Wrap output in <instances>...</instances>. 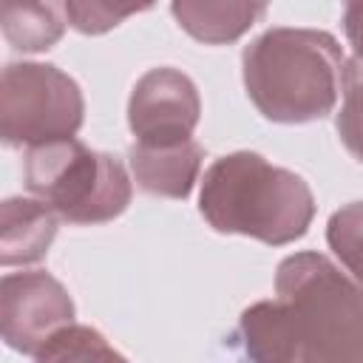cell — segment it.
Returning <instances> with one entry per match:
<instances>
[{"label":"cell","mask_w":363,"mask_h":363,"mask_svg":"<svg viewBox=\"0 0 363 363\" xmlns=\"http://www.w3.org/2000/svg\"><path fill=\"white\" fill-rule=\"evenodd\" d=\"M343 68L340 43L320 28H267L241 54L250 102L281 125L329 116L343 94Z\"/></svg>","instance_id":"obj_2"},{"label":"cell","mask_w":363,"mask_h":363,"mask_svg":"<svg viewBox=\"0 0 363 363\" xmlns=\"http://www.w3.org/2000/svg\"><path fill=\"white\" fill-rule=\"evenodd\" d=\"M326 244L340 267L363 284V201L343 204L326 221Z\"/></svg>","instance_id":"obj_12"},{"label":"cell","mask_w":363,"mask_h":363,"mask_svg":"<svg viewBox=\"0 0 363 363\" xmlns=\"http://www.w3.org/2000/svg\"><path fill=\"white\" fill-rule=\"evenodd\" d=\"M343 3V31L357 60H363V0H340Z\"/></svg>","instance_id":"obj_16"},{"label":"cell","mask_w":363,"mask_h":363,"mask_svg":"<svg viewBox=\"0 0 363 363\" xmlns=\"http://www.w3.org/2000/svg\"><path fill=\"white\" fill-rule=\"evenodd\" d=\"M335 128L349 156L363 164V60L357 57L346 60L343 68V94Z\"/></svg>","instance_id":"obj_14"},{"label":"cell","mask_w":363,"mask_h":363,"mask_svg":"<svg viewBox=\"0 0 363 363\" xmlns=\"http://www.w3.org/2000/svg\"><path fill=\"white\" fill-rule=\"evenodd\" d=\"M113 357H119V352L108 346V340L96 329L79 326L74 320L60 326L34 354V360H113Z\"/></svg>","instance_id":"obj_13"},{"label":"cell","mask_w":363,"mask_h":363,"mask_svg":"<svg viewBox=\"0 0 363 363\" xmlns=\"http://www.w3.org/2000/svg\"><path fill=\"white\" fill-rule=\"evenodd\" d=\"M201 119L196 82L170 65L145 71L128 99V125L136 142L167 145L190 139Z\"/></svg>","instance_id":"obj_7"},{"label":"cell","mask_w":363,"mask_h":363,"mask_svg":"<svg viewBox=\"0 0 363 363\" xmlns=\"http://www.w3.org/2000/svg\"><path fill=\"white\" fill-rule=\"evenodd\" d=\"M156 0H65L68 20L79 34H108L133 14L153 9Z\"/></svg>","instance_id":"obj_15"},{"label":"cell","mask_w":363,"mask_h":363,"mask_svg":"<svg viewBox=\"0 0 363 363\" xmlns=\"http://www.w3.org/2000/svg\"><path fill=\"white\" fill-rule=\"evenodd\" d=\"M269 0H173L170 11L184 34L204 45L241 40L264 14Z\"/></svg>","instance_id":"obj_10"},{"label":"cell","mask_w":363,"mask_h":363,"mask_svg":"<svg viewBox=\"0 0 363 363\" xmlns=\"http://www.w3.org/2000/svg\"><path fill=\"white\" fill-rule=\"evenodd\" d=\"M57 224L60 216L37 196L6 199L0 204V264L20 267L40 261L57 235Z\"/></svg>","instance_id":"obj_9"},{"label":"cell","mask_w":363,"mask_h":363,"mask_svg":"<svg viewBox=\"0 0 363 363\" xmlns=\"http://www.w3.org/2000/svg\"><path fill=\"white\" fill-rule=\"evenodd\" d=\"M230 340L255 363H360L363 284L323 252H292L275 298L247 306Z\"/></svg>","instance_id":"obj_1"},{"label":"cell","mask_w":363,"mask_h":363,"mask_svg":"<svg viewBox=\"0 0 363 363\" xmlns=\"http://www.w3.org/2000/svg\"><path fill=\"white\" fill-rule=\"evenodd\" d=\"M199 213L216 233L284 247L306 235L315 196L295 170L278 167L261 153L235 150L204 170Z\"/></svg>","instance_id":"obj_3"},{"label":"cell","mask_w":363,"mask_h":363,"mask_svg":"<svg viewBox=\"0 0 363 363\" xmlns=\"http://www.w3.org/2000/svg\"><path fill=\"white\" fill-rule=\"evenodd\" d=\"M0 26L11 48L40 54L62 40L71 20L65 0H0Z\"/></svg>","instance_id":"obj_11"},{"label":"cell","mask_w":363,"mask_h":363,"mask_svg":"<svg viewBox=\"0 0 363 363\" xmlns=\"http://www.w3.org/2000/svg\"><path fill=\"white\" fill-rule=\"evenodd\" d=\"M85 99L74 77L51 62H9L0 77V136L9 147H31L74 136Z\"/></svg>","instance_id":"obj_5"},{"label":"cell","mask_w":363,"mask_h":363,"mask_svg":"<svg viewBox=\"0 0 363 363\" xmlns=\"http://www.w3.org/2000/svg\"><path fill=\"white\" fill-rule=\"evenodd\" d=\"M77 315L68 289L45 269L9 272L0 281V332L6 346L34 357Z\"/></svg>","instance_id":"obj_6"},{"label":"cell","mask_w":363,"mask_h":363,"mask_svg":"<svg viewBox=\"0 0 363 363\" xmlns=\"http://www.w3.org/2000/svg\"><path fill=\"white\" fill-rule=\"evenodd\" d=\"M23 182L68 224H105L122 216L133 182L113 153L94 150L77 136L26 147Z\"/></svg>","instance_id":"obj_4"},{"label":"cell","mask_w":363,"mask_h":363,"mask_svg":"<svg viewBox=\"0 0 363 363\" xmlns=\"http://www.w3.org/2000/svg\"><path fill=\"white\" fill-rule=\"evenodd\" d=\"M128 162L142 193L162 199H187L199 182L204 147L193 136L167 145L133 142L128 150Z\"/></svg>","instance_id":"obj_8"}]
</instances>
